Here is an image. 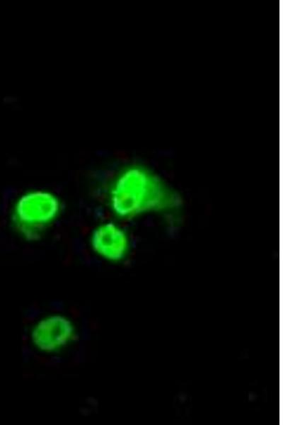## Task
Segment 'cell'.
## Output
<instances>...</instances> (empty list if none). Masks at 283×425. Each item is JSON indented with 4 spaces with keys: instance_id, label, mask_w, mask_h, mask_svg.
<instances>
[{
    "instance_id": "obj_3",
    "label": "cell",
    "mask_w": 283,
    "mask_h": 425,
    "mask_svg": "<svg viewBox=\"0 0 283 425\" xmlns=\"http://www.w3.org/2000/svg\"><path fill=\"white\" fill-rule=\"evenodd\" d=\"M88 246L96 256L109 263H120L132 249V239L125 223L115 218L97 222L88 235Z\"/></svg>"
},
{
    "instance_id": "obj_4",
    "label": "cell",
    "mask_w": 283,
    "mask_h": 425,
    "mask_svg": "<svg viewBox=\"0 0 283 425\" xmlns=\"http://www.w3.org/2000/svg\"><path fill=\"white\" fill-rule=\"evenodd\" d=\"M70 326L65 320L56 318L47 319L39 325L35 332L36 342L42 348H56L67 341Z\"/></svg>"
},
{
    "instance_id": "obj_2",
    "label": "cell",
    "mask_w": 283,
    "mask_h": 425,
    "mask_svg": "<svg viewBox=\"0 0 283 425\" xmlns=\"http://www.w3.org/2000/svg\"><path fill=\"white\" fill-rule=\"evenodd\" d=\"M63 210V201L56 192L42 187L30 188L15 199L11 222L23 239L35 242L57 222Z\"/></svg>"
},
{
    "instance_id": "obj_1",
    "label": "cell",
    "mask_w": 283,
    "mask_h": 425,
    "mask_svg": "<svg viewBox=\"0 0 283 425\" xmlns=\"http://www.w3.org/2000/svg\"><path fill=\"white\" fill-rule=\"evenodd\" d=\"M103 200L110 217L124 223L149 214H172L181 206V198L171 186L136 164L112 174L103 188Z\"/></svg>"
}]
</instances>
